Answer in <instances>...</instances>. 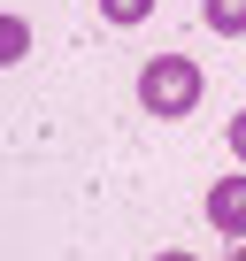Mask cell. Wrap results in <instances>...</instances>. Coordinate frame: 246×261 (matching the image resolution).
<instances>
[{
    "label": "cell",
    "mask_w": 246,
    "mask_h": 261,
    "mask_svg": "<svg viewBox=\"0 0 246 261\" xmlns=\"http://www.w3.org/2000/svg\"><path fill=\"white\" fill-rule=\"evenodd\" d=\"M200 92H208V77H200L192 54H154V62L139 69V108H146L154 123H185V115L200 108Z\"/></svg>",
    "instance_id": "1"
},
{
    "label": "cell",
    "mask_w": 246,
    "mask_h": 261,
    "mask_svg": "<svg viewBox=\"0 0 246 261\" xmlns=\"http://www.w3.org/2000/svg\"><path fill=\"white\" fill-rule=\"evenodd\" d=\"M223 146H231V154H238V169H246V108H238V115L223 123Z\"/></svg>",
    "instance_id": "6"
},
{
    "label": "cell",
    "mask_w": 246,
    "mask_h": 261,
    "mask_svg": "<svg viewBox=\"0 0 246 261\" xmlns=\"http://www.w3.org/2000/svg\"><path fill=\"white\" fill-rule=\"evenodd\" d=\"M100 16L131 31V23H146V16H154V0H100Z\"/></svg>",
    "instance_id": "5"
},
{
    "label": "cell",
    "mask_w": 246,
    "mask_h": 261,
    "mask_svg": "<svg viewBox=\"0 0 246 261\" xmlns=\"http://www.w3.org/2000/svg\"><path fill=\"white\" fill-rule=\"evenodd\" d=\"M154 261H200V253H185V246H169V253H154Z\"/></svg>",
    "instance_id": "7"
},
{
    "label": "cell",
    "mask_w": 246,
    "mask_h": 261,
    "mask_svg": "<svg viewBox=\"0 0 246 261\" xmlns=\"http://www.w3.org/2000/svg\"><path fill=\"white\" fill-rule=\"evenodd\" d=\"M200 215H208V223H215V230L238 246V238H246V169L215 177V185H208V200H200Z\"/></svg>",
    "instance_id": "2"
},
{
    "label": "cell",
    "mask_w": 246,
    "mask_h": 261,
    "mask_svg": "<svg viewBox=\"0 0 246 261\" xmlns=\"http://www.w3.org/2000/svg\"><path fill=\"white\" fill-rule=\"evenodd\" d=\"M223 261H246V238H238V246H231V253H223Z\"/></svg>",
    "instance_id": "8"
},
{
    "label": "cell",
    "mask_w": 246,
    "mask_h": 261,
    "mask_svg": "<svg viewBox=\"0 0 246 261\" xmlns=\"http://www.w3.org/2000/svg\"><path fill=\"white\" fill-rule=\"evenodd\" d=\"M23 54H31V23L23 16H0V69H16Z\"/></svg>",
    "instance_id": "4"
},
{
    "label": "cell",
    "mask_w": 246,
    "mask_h": 261,
    "mask_svg": "<svg viewBox=\"0 0 246 261\" xmlns=\"http://www.w3.org/2000/svg\"><path fill=\"white\" fill-rule=\"evenodd\" d=\"M200 23L223 39H246V0H200Z\"/></svg>",
    "instance_id": "3"
}]
</instances>
